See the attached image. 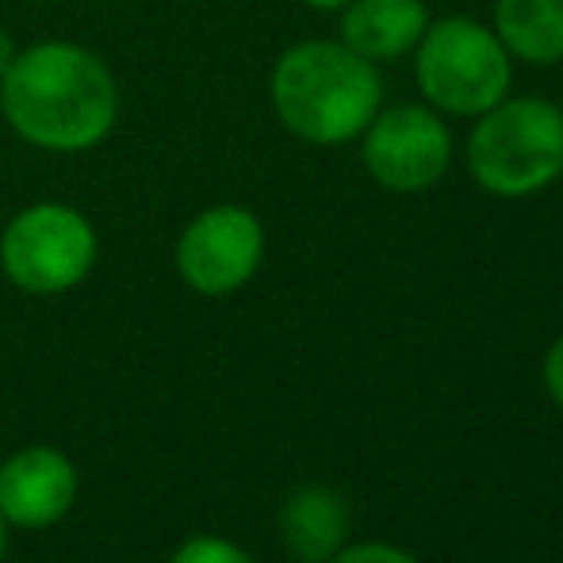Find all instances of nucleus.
Returning <instances> with one entry per match:
<instances>
[{"label":"nucleus","mask_w":563,"mask_h":563,"mask_svg":"<svg viewBox=\"0 0 563 563\" xmlns=\"http://www.w3.org/2000/svg\"><path fill=\"white\" fill-rule=\"evenodd\" d=\"M4 123L43 154H89L119 123V81L97 51L69 38L20 46L0 77Z\"/></svg>","instance_id":"1"},{"label":"nucleus","mask_w":563,"mask_h":563,"mask_svg":"<svg viewBox=\"0 0 563 563\" xmlns=\"http://www.w3.org/2000/svg\"><path fill=\"white\" fill-rule=\"evenodd\" d=\"M15 54H20V46H15V38H12V31L0 23V77L8 74V66L15 62Z\"/></svg>","instance_id":"15"},{"label":"nucleus","mask_w":563,"mask_h":563,"mask_svg":"<svg viewBox=\"0 0 563 563\" xmlns=\"http://www.w3.org/2000/svg\"><path fill=\"white\" fill-rule=\"evenodd\" d=\"M8 521H4V514H0V563H4V556H8Z\"/></svg>","instance_id":"17"},{"label":"nucleus","mask_w":563,"mask_h":563,"mask_svg":"<svg viewBox=\"0 0 563 563\" xmlns=\"http://www.w3.org/2000/svg\"><path fill=\"white\" fill-rule=\"evenodd\" d=\"M330 563H418L410 552L395 549L384 541H364V544H345Z\"/></svg>","instance_id":"13"},{"label":"nucleus","mask_w":563,"mask_h":563,"mask_svg":"<svg viewBox=\"0 0 563 563\" xmlns=\"http://www.w3.org/2000/svg\"><path fill=\"white\" fill-rule=\"evenodd\" d=\"M472 180L498 200H526L563 177V115L552 100L506 97L472 119L464 142Z\"/></svg>","instance_id":"3"},{"label":"nucleus","mask_w":563,"mask_h":563,"mask_svg":"<svg viewBox=\"0 0 563 563\" xmlns=\"http://www.w3.org/2000/svg\"><path fill=\"white\" fill-rule=\"evenodd\" d=\"M299 4L314 8V12H341V8H345L349 0H299Z\"/></svg>","instance_id":"16"},{"label":"nucleus","mask_w":563,"mask_h":563,"mask_svg":"<svg viewBox=\"0 0 563 563\" xmlns=\"http://www.w3.org/2000/svg\"><path fill=\"white\" fill-rule=\"evenodd\" d=\"M349 503L334 487H299L280 510V541L296 563H330L349 544Z\"/></svg>","instance_id":"10"},{"label":"nucleus","mask_w":563,"mask_h":563,"mask_svg":"<svg viewBox=\"0 0 563 563\" xmlns=\"http://www.w3.org/2000/svg\"><path fill=\"white\" fill-rule=\"evenodd\" d=\"M268 104L299 142L349 146L384 108V77L341 38H303L273 62Z\"/></svg>","instance_id":"2"},{"label":"nucleus","mask_w":563,"mask_h":563,"mask_svg":"<svg viewBox=\"0 0 563 563\" xmlns=\"http://www.w3.org/2000/svg\"><path fill=\"white\" fill-rule=\"evenodd\" d=\"M77 464L51 445H27L0 464V514L15 529H51L77 503Z\"/></svg>","instance_id":"8"},{"label":"nucleus","mask_w":563,"mask_h":563,"mask_svg":"<svg viewBox=\"0 0 563 563\" xmlns=\"http://www.w3.org/2000/svg\"><path fill=\"white\" fill-rule=\"evenodd\" d=\"M544 387H549L552 402L563 410V334L552 341L549 356H544Z\"/></svg>","instance_id":"14"},{"label":"nucleus","mask_w":563,"mask_h":563,"mask_svg":"<svg viewBox=\"0 0 563 563\" xmlns=\"http://www.w3.org/2000/svg\"><path fill=\"white\" fill-rule=\"evenodd\" d=\"M415 81L422 100L441 115L475 119L510 97L514 58L495 27L472 15L430 20L415 46Z\"/></svg>","instance_id":"4"},{"label":"nucleus","mask_w":563,"mask_h":563,"mask_svg":"<svg viewBox=\"0 0 563 563\" xmlns=\"http://www.w3.org/2000/svg\"><path fill=\"white\" fill-rule=\"evenodd\" d=\"M265 261V227L242 203H216L188 219L173 245V265L196 296L223 299L242 291Z\"/></svg>","instance_id":"7"},{"label":"nucleus","mask_w":563,"mask_h":563,"mask_svg":"<svg viewBox=\"0 0 563 563\" xmlns=\"http://www.w3.org/2000/svg\"><path fill=\"white\" fill-rule=\"evenodd\" d=\"M0 123H4V108H0Z\"/></svg>","instance_id":"18"},{"label":"nucleus","mask_w":563,"mask_h":563,"mask_svg":"<svg viewBox=\"0 0 563 563\" xmlns=\"http://www.w3.org/2000/svg\"><path fill=\"white\" fill-rule=\"evenodd\" d=\"M556 108H560V115H563V100H560V104H556Z\"/></svg>","instance_id":"19"},{"label":"nucleus","mask_w":563,"mask_h":563,"mask_svg":"<svg viewBox=\"0 0 563 563\" xmlns=\"http://www.w3.org/2000/svg\"><path fill=\"white\" fill-rule=\"evenodd\" d=\"M169 563H253V556L242 549V544L227 541V537L196 533L177 544V552L169 556Z\"/></svg>","instance_id":"12"},{"label":"nucleus","mask_w":563,"mask_h":563,"mask_svg":"<svg viewBox=\"0 0 563 563\" xmlns=\"http://www.w3.org/2000/svg\"><path fill=\"white\" fill-rule=\"evenodd\" d=\"M490 27L514 62L526 66L563 62V0H495Z\"/></svg>","instance_id":"11"},{"label":"nucleus","mask_w":563,"mask_h":563,"mask_svg":"<svg viewBox=\"0 0 563 563\" xmlns=\"http://www.w3.org/2000/svg\"><path fill=\"white\" fill-rule=\"evenodd\" d=\"M356 142L364 173L395 196L430 192L452 169V131L430 104L379 108Z\"/></svg>","instance_id":"6"},{"label":"nucleus","mask_w":563,"mask_h":563,"mask_svg":"<svg viewBox=\"0 0 563 563\" xmlns=\"http://www.w3.org/2000/svg\"><path fill=\"white\" fill-rule=\"evenodd\" d=\"M560 180H563V177H560Z\"/></svg>","instance_id":"20"},{"label":"nucleus","mask_w":563,"mask_h":563,"mask_svg":"<svg viewBox=\"0 0 563 563\" xmlns=\"http://www.w3.org/2000/svg\"><path fill=\"white\" fill-rule=\"evenodd\" d=\"M430 27L426 0H349L341 8L338 38L368 62H395L415 54Z\"/></svg>","instance_id":"9"},{"label":"nucleus","mask_w":563,"mask_h":563,"mask_svg":"<svg viewBox=\"0 0 563 563\" xmlns=\"http://www.w3.org/2000/svg\"><path fill=\"white\" fill-rule=\"evenodd\" d=\"M97 261L100 234L74 203H27L0 230V273L27 296H66L81 288Z\"/></svg>","instance_id":"5"}]
</instances>
